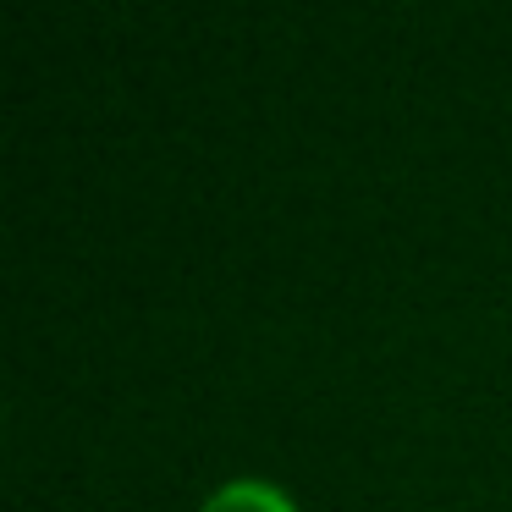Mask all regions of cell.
Instances as JSON below:
<instances>
[{
  "label": "cell",
  "mask_w": 512,
  "mask_h": 512,
  "mask_svg": "<svg viewBox=\"0 0 512 512\" xmlns=\"http://www.w3.org/2000/svg\"><path fill=\"white\" fill-rule=\"evenodd\" d=\"M199 512H298V507H292V496L281 485H270V479H232V485H221Z\"/></svg>",
  "instance_id": "6da1fadb"
}]
</instances>
